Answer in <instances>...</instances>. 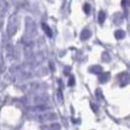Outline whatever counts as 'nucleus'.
Listing matches in <instances>:
<instances>
[{
    "mask_svg": "<svg viewBox=\"0 0 130 130\" xmlns=\"http://www.w3.org/2000/svg\"><path fill=\"white\" fill-rule=\"evenodd\" d=\"M105 20H106V13L104 11H100L98 14V23L102 25L105 22Z\"/></svg>",
    "mask_w": 130,
    "mask_h": 130,
    "instance_id": "obj_11",
    "label": "nucleus"
},
{
    "mask_svg": "<svg viewBox=\"0 0 130 130\" xmlns=\"http://www.w3.org/2000/svg\"><path fill=\"white\" fill-rule=\"evenodd\" d=\"M42 28H43V31L45 32V34L48 36V37H52L53 36V32H52V29L50 28V26H47L46 24H42Z\"/></svg>",
    "mask_w": 130,
    "mask_h": 130,
    "instance_id": "obj_9",
    "label": "nucleus"
},
{
    "mask_svg": "<svg viewBox=\"0 0 130 130\" xmlns=\"http://www.w3.org/2000/svg\"><path fill=\"white\" fill-rule=\"evenodd\" d=\"M57 118H58V116L55 112H44V113L38 116V117H37L39 122H42V123L48 122V121H54Z\"/></svg>",
    "mask_w": 130,
    "mask_h": 130,
    "instance_id": "obj_3",
    "label": "nucleus"
},
{
    "mask_svg": "<svg viewBox=\"0 0 130 130\" xmlns=\"http://www.w3.org/2000/svg\"><path fill=\"white\" fill-rule=\"evenodd\" d=\"M110 78H111V73L110 72H101V73H99V76H98L99 81L102 82V83L109 81Z\"/></svg>",
    "mask_w": 130,
    "mask_h": 130,
    "instance_id": "obj_5",
    "label": "nucleus"
},
{
    "mask_svg": "<svg viewBox=\"0 0 130 130\" xmlns=\"http://www.w3.org/2000/svg\"><path fill=\"white\" fill-rule=\"evenodd\" d=\"M47 109H48V107H46V106H44V105H39V106H37L36 108H33V111H46Z\"/></svg>",
    "mask_w": 130,
    "mask_h": 130,
    "instance_id": "obj_13",
    "label": "nucleus"
},
{
    "mask_svg": "<svg viewBox=\"0 0 130 130\" xmlns=\"http://www.w3.org/2000/svg\"><path fill=\"white\" fill-rule=\"evenodd\" d=\"M102 60H103L104 62H110V60H111L110 54L107 52H104L103 53V55H102Z\"/></svg>",
    "mask_w": 130,
    "mask_h": 130,
    "instance_id": "obj_14",
    "label": "nucleus"
},
{
    "mask_svg": "<svg viewBox=\"0 0 130 130\" xmlns=\"http://www.w3.org/2000/svg\"><path fill=\"white\" fill-rule=\"evenodd\" d=\"M74 83H75V79H74L73 76H71V77H70V80H69V85H70V86H72Z\"/></svg>",
    "mask_w": 130,
    "mask_h": 130,
    "instance_id": "obj_17",
    "label": "nucleus"
},
{
    "mask_svg": "<svg viewBox=\"0 0 130 130\" xmlns=\"http://www.w3.org/2000/svg\"><path fill=\"white\" fill-rule=\"evenodd\" d=\"M115 36H116L117 39L124 38V36H125V31L122 30V29H117V30L115 31Z\"/></svg>",
    "mask_w": 130,
    "mask_h": 130,
    "instance_id": "obj_10",
    "label": "nucleus"
},
{
    "mask_svg": "<svg viewBox=\"0 0 130 130\" xmlns=\"http://www.w3.org/2000/svg\"><path fill=\"white\" fill-rule=\"evenodd\" d=\"M48 102V97L44 95H39L34 98V103L37 105H44Z\"/></svg>",
    "mask_w": 130,
    "mask_h": 130,
    "instance_id": "obj_6",
    "label": "nucleus"
},
{
    "mask_svg": "<svg viewBox=\"0 0 130 130\" xmlns=\"http://www.w3.org/2000/svg\"><path fill=\"white\" fill-rule=\"evenodd\" d=\"M18 19H17V16L13 15L11 16V18L9 19V23H8V26H7V33L9 36H13L14 34L16 33L17 29H18Z\"/></svg>",
    "mask_w": 130,
    "mask_h": 130,
    "instance_id": "obj_1",
    "label": "nucleus"
},
{
    "mask_svg": "<svg viewBox=\"0 0 130 130\" xmlns=\"http://www.w3.org/2000/svg\"><path fill=\"white\" fill-rule=\"evenodd\" d=\"M119 82H120V86H126V85L129 83V73L127 72H121L119 75Z\"/></svg>",
    "mask_w": 130,
    "mask_h": 130,
    "instance_id": "obj_4",
    "label": "nucleus"
},
{
    "mask_svg": "<svg viewBox=\"0 0 130 130\" xmlns=\"http://www.w3.org/2000/svg\"><path fill=\"white\" fill-rule=\"evenodd\" d=\"M89 72H92V73L99 74V73L103 72V68H102L101 66H98V65L92 66V67H90V69H89Z\"/></svg>",
    "mask_w": 130,
    "mask_h": 130,
    "instance_id": "obj_8",
    "label": "nucleus"
},
{
    "mask_svg": "<svg viewBox=\"0 0 130 130\" xmlns=\"http://www.w3.org/2000/svg\"><path fill=\"white\" fill-rule=\"evenodd\" d=\"M48 128H49L50 130H61L62 126H61V124H60V123L54 122V123L50 124V125L48 126Z\"/></svg>",
    "mask_w": 130,
    "mask_h": 130,
    "instance_id": "obj_12",
    "label": "nucleus"
},
{
    "mask_svg": "<svg viewBox=\"0 0 130 130\" xmlns=\"http://www.w3.org/2000/svg\"><path fill=\"white\" fill-rule=\"evenodd\" d=\"M96 97L98 98V100H99V99H100V100H103L104 96H103V93H102V90H101V89H97V90H96Z\"/></svg>",
    "mask_w": 130,
    "mask_h": 130,
    "instance_id": "obj_15",
    "label": "nucleus"
},
{
    "mask_svg": "<svg viewBox=\"0 0 130 130\" xmlns=\"http://www.w3.org/2000/svg\"><path fill=\"white\" fill-rule=\"evenodd\" d=\"M26 26L27 37H34L36 34V26H35V23L33 22V20L30 18H26Z\"/></svg>",
    "mask_w": 130,
    "mask_h": 130,
    "instance_id": "obj_2",
    "label": "nucleus"
},
{
    "mask_svg": "<svg viewBox=\"0 0 130 130\" xmlns=\"http://www.w3.org/2000/svg\"><path fill=\"white\" fill-rule=\"evenodd\" d=\"M91 36V31L88 29V28H84L82 31H81V33H80V39L81 40H87V39L89 38Z\"/></svg>",
    "mask_w": 130,
    "mask_h": 130,
    "instance_id": "obj_7",
    "label": "nucleus"
},
{
    "mask_svg": "<svg viewBox=\"0 0 130 130\" xmlns=\"http://www.w3.org/2000/svg\"><path fill=\"white\" fill-rule=\"evenodd\" d=\"M83 10H84V12L86 14H89L90 10H91V7H90L89 4H85L84 6H83Z\"/></svg>",
    "mask_w": 130,
    "mask_h": 130,
    "instance_id": "obj_16",
    "label": "nucleus"
}]
</instances>
